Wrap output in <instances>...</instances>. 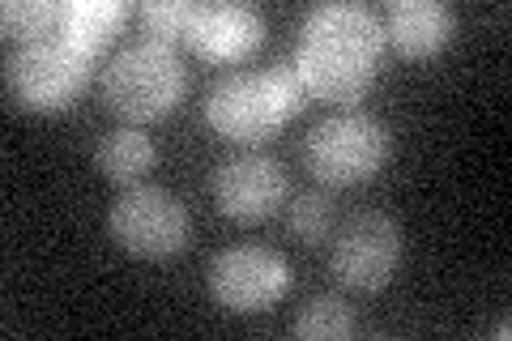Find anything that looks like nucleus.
Here are the masks:
<instances>
[{"mask_svg":"<svg viewBox=\"0 0 512 341\" xmlns=\"http://www.w3.org/2000/svg\"><path fill=\"white\" fill-rule=\"evenodd\" d=\"M384 158H389V133L363 111L329 116L308 133V167L325 184H363L384 167Z\"/></svg>","mask_w":512,"mask_h":341,"instance_id":"obj_3","label":"nucleus"},{"mask_svg":"<svg viewBox=\"0 0 512 341\" xmlns=\"http://www.w3.org/2000/svg\"><path fill=\"white\" fill-rule=\"evenodd\" d=\"M453 35V13L440 0H397L384 22V39H393V47L402 56H436Z\"/></svg>","mask_w":512,"mask_h":341,"instance_id":"obj_12","label":"nucleus"},{"mask_svg":"<svg viewBox=\"0 0 512 341\" xmlns=\"http://www.w3.org/2000/svg\"><path fill=\"white\" fill-rule=\"evenodd\" d=\"M402 261V226L389 214H355L333 235V278L350 290H384Z\"/></svg>","mask_w":512,"mask_h":341,"instance_id":"obj_6","label":"nucleus"},{"mask_svg":"<svg viewBox=\"0 0 512 341\" xmlns=\"http://www.w3.org/2000/svg\"><path fill=\"white\" fill-rule=\"evenodd\" d=\"M197 0H150L146 9H141V18H146L150 35H158L163 43L171 39H188L192 22H197Z\"/></svg>","mask_w":512,"mask_h":341,"instance_id":"obj_18","label":"nucleus"},{"mask_svg":"<svg viewBox=\"0 0 512 341\" xmlns=\"http://www.w3.org/2000/svg\"><path fill=\"white\" fill-rule=\"evenodd\" d=\"M291 231L303 243L333 239V197L329 192H299L291 205Z\"/></svg>","mask_w":512,"mask_h":341,"instance_id":"obj_17","label":"nucleus"},{"mask_svg":"<svg viewBox=\"0 0 512 341\" xmlns=\"http://www.w3.org/2000/svg\"><path fill=\"white\" fill-rule=\"evenodd\" d=\"M303 81L295 73V60H278L269 73H231L205 99V116L231 141H265L274 128L303 107Z\"/></svg>","mask_w":512,"mask_h":341,"instance_id":"obj_1","label":"nucleus"},{"mask_svg":"<svg viewBox=\"0 0 512 341\" xmlns=\"http://www.w3.org/2000/svg\"><path fill=\"white\" fill-rule=\"evenodd\" d=\"M90 64L94 60L77 52L73 43L43 39V43H26L22 52L5 64V69H9L13 99H18L22 107H30V111H60L86 90Z\"/></svg>","mask_w":512,"mask_h":341,"instance_id":"obj_4","label":"nucleus"},{"mask_svg":"<svg viewBox=\"0 0 512 341\" xmlns=\"http://www.w3.org/2000/svg\"><path fill=\"white\" fill-rule=\"evenodd\" d=\"M184 64L163 39H141L103 69V103L124 120H158L180 103Z\"/></svg>","mask_w":512,"mask_h":341,"instance_id":"obj_2","label":"nucleus"},{"mask_svg":"<svg viewBox=\"0 0 512 341\" xmlns=\"http://www.w3.org/2000/svg\"><path fill=\"white\" fill-rule=\"evenodd\" d=\"M286 197V171L269 154H239L214 171V201L235 222H261Z\"/></svg>","mask_w":512,"mask_h":341,"instance_id":"obj_8","label":"nucleus"},{"mask_svg":"<svg viewBox=\"0 0 512 341\" xmlns=\"http://www.w3.org/2000/svg\"><path fill=\"white\" fill-rule=\"evenodd\" d=\"M261 18L248 5H201L197 22L188 30V43L205 60H239L261 43Z\"/></svg>","mask_w":512,"mask_h":341,"instance_id":"obj_10","label":"nucleus"},{"mask_svg":"<svg viewBox=\"0 0 512 341\" xmlns=\"http://www.w3.org/2000/svg\"><path fill=\"white\" fill-rule=\"evenodd\" d=\"M111 235L133 256H171L188 243V209L171 197L167 188L133 184L111 205Z\"/></svg>","mask_w":512,"mask_h":341,"instance_id":"obj_5","label":"nucleus"},{"mask_svg":"<svg viewBox=\"0 0 512 341\" xmlns=\"http://www.w3.org/2000/svg\"><path fill=\"white\" fill-rule=\"evenodd\" d=\"M355 329V316L338 295H316L299 307L295 316V337L303 341H338Z\"/></svg>","mask_w":512,"mask_h":341,"instance_id":"obj_16","label":"nucleus"},{"mask_svg":"<svg viewBox=\"0 0 512 341\" xmlns=\"http://www.w3.org/2000/svg\"><path fill=\"white\" fill-rule=\"evenodd\" d=\"M286 286H291V265L274 248L239 243L210 261V295L231 312H265L286 295Z\"/></svg>","mask_w":512,"mask_h":341,"instance_id":"obj_7","label":"nucleus"},{"mask_svg":"<svg viewBox=\"0 0 512 341\" xmlns=\"http://www.w3.org/2000/svg\"><path fill=\"white\" fill-rule=\"evenodd\" d=\"M303 43L346 47V52L380 60L384 26H380L376 13L363 9V5H320L308 13V22H303Z\"/></svg>","mask_w":512,"mask_h":341,"instance_id":"obj_11","label":"nucleus"},{"mask_svg":"<svg viewBox=\"0 0 512 341\" xmlns=\"http://www.w3.org/2000/svg\"><path fill=\"white\" fill-rule=\"evenodd\" d=\"M5 18V35L22 39V43H43L56 39L64 26V0H9L0 9Z\"/></svg>","mask_w":512,"mask_h":341,"instance_id":"obj_15","label":"nucleus"},{"mask_svg":"<svg viewBox=\"0 0 512 341\" xmlns=\"http://www.w3.org/2000/svg\"><path fill=\"white\" fill-rule=\"evenodd\" d=\"M124 18H128L124 0H69V5H64V26H60L56 39L73 43L77 52L90 56V60H99L111 30H116Z\"/></svg>","mask_w":512,"mask_h":341,"instance_id":"obj_13","label":"nucleus"},{"mask_svg":"<svg viewBox=\"0 0 512 341\" xmlns=\"http://www.w3.org/2000/svg\"><path fill=\"white\" fill-rule=\"evenodd\" d=\"M295 73L303 90L325 103H359L376 81V60L346 52V47H320V43H299L295 52Z\"/></svg>","mask_w":512,"mask_h":341,"instance_id":"obj_9","label":"nucleus"},{"mask_svg":"<svg viewBox=\"0 0 512 341\" xmlns=\"http://www.w3.org/2000/svg\"><path fill=\"white\" fill-rule=\"evenodd\" d=\"M154 141L141 133V128H116V133H107L99 141V150H94V162H99V171L107 180L116 184H133L141 180L150 167H154Z\"/></svg>","mask_w":512,"mask_h":341,"instance_id":"obj_14","label":"nucleus"}]
</instances>
